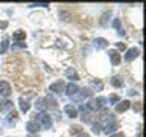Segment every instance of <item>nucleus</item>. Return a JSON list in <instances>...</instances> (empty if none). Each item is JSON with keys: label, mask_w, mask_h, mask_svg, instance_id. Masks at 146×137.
I'll list each match as a JSON object with an SVG mask.
<instances>
[{"label": "nucleus", "mask_w": 146, "mask_h": 137, "mask_svg": "<svg viewBox=\"0 0 146 137\" xmlns=\"http://www.w3.org/2000/svg\"><path fill=\"white\" fill-rule=\"evenodd\" d=\"M34 120L36 123H40L41 128H44V130H49V128H52V117L49 116L47 113L44 111H40V113H35L34 114Z\"/></svg>", "instance_id": "1"}, {"label": "nucleus", "mask_w": 146, "mask_h": 137, "mask_svg": "<svg viewBox=\"0 0 146 137\" xmlns=\"http://www.w3.org/2000/svg\"><path fill=\"white\" fill-rule=\"evenodd\" d=\"M107 104H108V99L99 96V98H96V99H91L90 102L87 104V107H88V110H96V111H100L102 108L107 107Z\"/></svg>", "instance_id": "2"}, {"label": "nucleus", "mask_w": 146, "mask_h": 137, "mask_svg": "<svg viewBox=\"0 0 146 137\" xmlns=\"http://www.w3.org/2000/svg\"><path fill=\"white\" fill-rule=\"evenodd\" d=\"M36 108L38 110H47V108H55L56 107V100L52 99L50 96H46V98H41L36 100Z\"/></svg>", "instance_id": "3"}, {"label": "nucleus", "mask_w": 146, "mask_h": 137, "mask_svg": "<svg viewBox=\"0 0 146 137\" xmlns=\"http://www.w3.org/2000/svg\"><path fill=\"white\" fill-rule=\"evenodd\" d=\"M90 96H93V90L88 88V87H84L82 90L78 91L76 96H73V99H75V100H81V99H84V98H90Z\"/></svg>", "instance_id": "4"}, {"label": "nucleus", "mask_w": 146, "mask_h": 137, "mask_svg": "<svg viewBox=\"0 0 146 137\" xmlns=\"http://www.w3.org/2000/svg\"><path fill=\"white\" fill-rule=\"evenodd\" d=\"M49 90L53 91V93H56V94H61L62 91L66 90V84H64V81H56L49 87Z\"/></svg>", "instance_id": "5"}, {"label": "nucleus", "mask_w": 146, "mask_h": 137, "mask_svg": "<svg viewBox=\"0 0 146 137\" xmlns=\"http://www.w3.org/2000/svg\"><path fill=\"white\" fill-rule=\"evenodd\" d=\"M12 93L11 90V85H9V82L6 81H0V96H3V98H8L9 94Z\"/></svg>", "instance_id": "6"}, {"label": "nucleus", "mask_w": 146, "mask_h": 137, "mask_svg": "<svg viewBox=\"0 0 146 137\" xmlns=\"http://www.w3.org/2000/svg\"><path fill=\"white\" fill-rule=\"evenodd\" d=\"M131 102L129 100H119L116 104V113H125L126 110H129Z\"/></svg>", "instance_id": "7"}, {"label": "nucleus", "mask_w": 146, "mask_h": 137, "mask_svg": "<svg viewBox=\"0 0 146 137\" xmlns=\"http://www.w3.org/2000/svg\"><path fill=\"white\" fill-rule=\"evenodd\" d=\"M140 55V50L137 47H132V49H128L126 53H125V59L126 61H132V59H135L137 57Z\"/></svg>", "instance_id": "8"}, {"label": "nucleus", "mask_w": 146, "mask_h": 137, "mask_svg": "<svg viewBox=\"0 0 146 137\" xmlns=\"http://www.w3.org/2000/svg\"><path fill=\"white\" fill-rule=\"evenodd\" d=\"M78 91H79V87H78L76 84H73V82H70V84L66 85V93H67V96H70V98L76 96Z\"/></svg>", "instance_id": "9"}, {"label": "nucleus", "mask_w": 146, "mask_h": 137, "mask_svg": "<svg viewBox=\"0 0 146 137\" xmlns=\"http://www.w3.org/2000/svg\"><path fill=\"white\" fill-rule=\"evenodd\" d=\"M116 130H117V122H116V120H114V119L111 117V119L108 120V123L105 125V128H104V132H107V134H111V132H114Z\"/></svg>", "instance_id": "10"}, {"label": "nucleus", "mask_w": 146, "mask_h": 137, "mask_svg": "<svg viewBox=\"0 0 146 137\" xmlns=\"http://www.w3.org/2000/svg\"><path fill=\"white\" fill-rule=\"evenodd\" d=\"M93 46H94V49H98V50L107 49V47H108V41L105 40V38H96V40L93 41Z\"/></svg>", "instance_id": "11"}, {"label": "nucleus", "mask_w": 146, "mask_h": 137, "mask_svg": "<svg viewBox=\"0 0 146 137\" xmlns=\"http://www.w3.org/2000/svg\"><path fill=\"white\" fill-rule=\"evenodd\" d=\"M26 130L29 132H38L41 130V126H40V123H36L35 120H29L26 123Z\"/></svg>", "instance_id": "12"}, {"label": "nucleus", "mask_w": 146, "mask_h": 137, "mask_svg": "<svg viewBox=\"0 0 146 137\" xmlns=\"http://www.w3.org/2000/svg\"><path fill=\"white\" fill-rule=\"evenodd\" d=\"M108 55H110V59H111V63L114 66H117L120 63V55H119L117 50H108Z\"/></svg>", "instance_id": "13"}, {"label": "nucleus", "mask_w": 146, "mask_h": 137, "mask_svg": "<svg viewBox=\"0 0 146 137\" xmlns=\"http://www.w3.org/2000/svg\"><path fill=\"white\" fill-rule=\"evenodd\" d=\"M64 111H66L67 114H68V117H72V119H75L76 116H78V110H76V107H73V105H66L64 107Z\"/></svg>", "instance_id": "14"}, {"label": "nucleus", "mask_w": 146, "mask_h": 137, "mask_svg": "<svg viewBox=\"0 0 146 137\" xmlns=\"http://www.w3.org/2000/svg\"><path fill=\"white\" fill-rule=\"evenodd\" d=\"M17 122V111H14V108L9 111V114H8V119L5 120V123L6 125H14V123Z\"/></svg>", "instance_id": "15"}, {"label": "nucleus", "mask_w": 146, "mask_h": 137, "mask_svg": "<svg viewBox=\"0 0 146 137\" xmlns=\"http://www.w3.org/2000/svg\"><path fill=\"white\" fill-rule=\"evenodd\" d=\"M18 104H20V110H21L23 113H27V111H29L31 104L27 102V100H26L25 98H20V99H18Z\"/></svg>", "instance_id": "16"}, {"label": "nucleus", "mask_w": 146, "mask_h": 137, "mask_svg": "<svg viewBox=\"0 0 146 137\" xmlns=\"http://www.w3.org/2000/svg\"><path fill=\"white\" fill-rule=\"evenodd\" d=\"M66 76L68 78V79H73V81H78V79H79V75H78V73H76V70H75V68H67V72H66Z\"/></svg>", "instance_id": "17"}, {"label": "nucleus", "mask_w": 146, "mask_h": 137, "mask_svg": "<svg viewBox=\"0 0 146 137\" xmlns=\"http://www.w3.org/2000/svg\"><path fill=\"white\" fill-rule=\"evenodd\" d=\"M25 38H26L25 31H15V32H14V40H15L17 43H21V41H25Z\"/></svg>", "instance_id": "18"}, {"label": "nucleus", "mask_w": 146, "mask_h": 137, "mask_svg": "<svg viewBox=\"0 0 146 137\" xmlns=\"http://www.w3.org/2000/svg\"><path fill=\"white\" fill-rule=\"evenodd\" d=\"M11 110H12V102H9V100L0 102V111H11Z\"/></svg>", "instance_id": "19"}, {"label": "nucleus", "mask_w": 146, "mask_h": 137, "mask_svg": "<svg viewBox=\"0 0 146 137\" xmlns=\"http://www.w3.org/2000/svg\"><path fill=\"white\" fill-rule=\"evenodd\" d=\"M8 47H9V38H8V37H5L3 41L0 43V53H5L8 50Z\"/></svg>", "instance_id": "20"}, {"label": "nucleus", "mask_w": 146, "mask_h": 137, "mask_svg": "<svg viewBox=\"0 0 146 137\" xmlns=\"http://www.w3.org/2000/svg\"><path fill=\"white\" fill-rule=\"evenodd\" d=\"M113 27H116V29H117V34H119V35H125V32H123V29H122V26H120V20H119V18H114V21H113Z\"/></svg>", "instance_id": "21"}, {"label": "nucleus", "mask_w": 146, "mask_h": 137, "mask_svg": "<svg viewBox=\"0 0 146 137\" xmlns=\"http://www.w3.org/2000/svg\"><path fill=\"white\" fill-rule=\"evenodd\" d=\"M108 17H111V12H104L102 17H100V26H107L108 25Z\"/></svg>", "instance_id": "22"}, {"label": "nucleus", "mask_w": 146, "mask_h": 137, "mask_svg": "<svg viewBox=\"0 0 146 137\" xmlns=\"http://www.w3.org/2000/svg\"><path fill=\"white\" fill-rule=\"evenodd\" d=\"M111 84H113L114 87H117V88H119V87H122V85H123V79H122L120 76H113Z\"/></svg>", "instance_id": "23"}, {"label": "nucleus", "mask_w": 146, "mask_h": 137, "mask_svg": "<svg viewBox=\"0 0 146 137\" xmlns=\"http://www.w3.org/2000/svg\"><path fill=\"white\" fill-rule=\"evenodd\" d=\"M91 131H93L94 134H100V132H102V123H100V122L93 123V126H91Z\"/></svg>", "instance_id": "24"}, {"label": "nucleus", "mask_w": 146, "mask_h": 137, "mask_svg": "<svg viewBox=\"0 0 146 137\" xmlns=\"http://www.w3.org/2000/svg\"><path fill=\"white\" fill-rule=\"evenodd\" d=\"M18 49H26V43L21 41V43H15L12 44V50H18Z\"/></svg>", "instance_id": "25"}, {"label": "nucleus", "mask_w": 146, "mask_h": 137, "mask_svg": "<svg viewBox=\"0 0 146 137\" xmlns=\"http://www.w3.org/2000/svg\"><path fill=\"white\" fill-rule=\"evenodd\" d=\"M81 131H82V128L79 125H75L70 128V134H81Z\"/></svg>", "instance_id": "26"}, {"label": "nucleus", "mask_w": 146, "mask_h": 137, "mask_svg": "<svg viewBox=\"0 0 146 137\" xmlns=\"http://www.w3.org/2000/svg\"><path fill=\"white\" fill-rule=\"evenodd\" d=\"M91 87L96 88V90H102L104 88V84H102V82H98V81H91Z\"/></svg>", "instance_id": "27"}, {"label": "nucleus", "mask_w": 146, "mask_h": 137, "mask_svg": "<svg viewBox=\"0 0 146 137\" xmlns=\"http://www.w3.org/2000/svg\"><path fill=\"white\" fill-rule=\"evenodd\" d=\"M35 6H43V8H49V3L46 2H38V3H29V8H35Z\"/></svg>", "instance_id": "28"}, {"label": "nucleus", "mask_w": 146, "mask_h": 137, "mask_svg": "<svg viewBox=\"0 0 146 137\" xmlns=\"http://www.w3.org/2000/svg\"><path fill=\"white\" fill-rule=\"evenodd\" d=\"M119 100H120V99H119L117 94H111V96H110V104H117Z\"/></svg>", "instance_id": "29"}, {"label": "nucleus", "mask_w": 146, "mask_h": 137, "mask_svg": "<svg viewBox=\"0 0 146 137\" xmlns=\"http://www.w3.org/2000/svg\"><path fill=\"white\" fill-rule=\"evenodd\" d=\"M79 110H81L82 113H90V110H88V107H87V104H85V105H81Z\"/></svg>", "instance_id": "30"}, {"label": "nucleus", "mask_w": 146, "mask_h": 137, "mask_svg": "<svg viewBox=\"0 0 146 137\" xmlns=\"http://www.w3.org/2000/svg\"><path fill=\"white\" fill-rule=\"evenodd\" d=\"M116 46H117V49H119V50H125V49H126V46H125V43H117Z\"/></svg>", "instance_id": "31"}, {"label": "nucleus", "mask_w": 146, "mask_h": 137, "mask_svg": "<svg viewBox=\"0 0 146 137\" xmlns=\"http://www.w3.org/2000/svg\"><path fill=\"white\" fill-rule=\"evenodd\" d=\"M8 27V21H0V29H6Z\"/></svg>", "instance_id": "32"}, {"label": "nucleus", "mask_w": 146, "mask_h": 137, "mask_svg": "<svg viewBox=\"0 0 146 137\" xmlns=\"http://www.w3.org/2000/svg\"><path fill=\"white\" fill-rule=\"evenodd\" d=\"M110 137H125V136H123V132H116V134H111Z\"/></svg>", "instance_id": "33"}, {"label": "nucleus", "mask_w": 146, "mask_h": 137, "mask_svg": "<svg viewBox=\"0 0 146 137\" xmlns=\"http://www.w3.org/2000/svg\"><path fill=\"white\" fill-rule=\"evenodd\" d=\"M128 94H129V96H135L137 91H135V90H129V91H128Z\"/></svg>", "instance_id": "34"}, {"label": "nucleus", "mask_w": 146, "mask_h": 137, "mask_svg": "<svg viewBox=\"0 0 146 137\" xmlns=\"http://www.w3.org/2000/svg\"><path fill=\"white\" fill-rule=\"evenodd\" d=\"M76 137H90V136L87 134V132H81V134H78Z\"/></svg>", "instance_id": "35"}, {"label": "nucleus", "mask_w": 146, "mask_h": 137, "mask_svg": "<svg viewBox=\"0 0 146 137\" xmlns=\"http://www.w3.org/2000/svg\"><path fill=\"white\" fill-rule=\"evenodd\" d=\"M0 132H2V128H0Z\"/></svg>", "instance_id": "36"}]
</instances>
